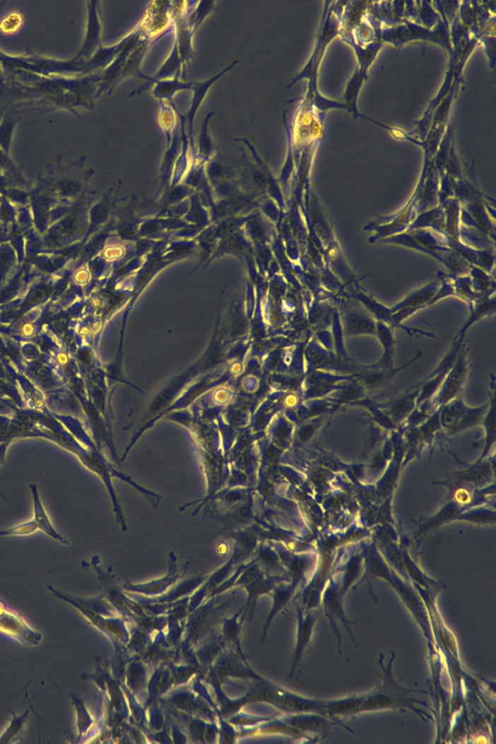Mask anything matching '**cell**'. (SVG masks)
I'll return each mask as SVG.
<instances>
[{
  "label": "cell",
  "mask_w": 496,
  "mask_h": 744,
  "mask_svg": "<svg viewBox=\"0 0 496 744\" xmlns=\"http://www.w3.org/2000/svg\"><path fill=\"white\" fill-rule=\"evenodd\" d=\"M395 655L391 658L388 666L383 664L381 660L380 665L382 668V683L379 687L374 691L370 692L365 695L350 697V698L338 699V701H328L326 704L324 714L330 715H350L360 714V712L376 711L383 709H409L418 714L429 715L418 709L416 704H425L424 702L418 701L413 696L416 691L407 689L401 685L391 675V664H393ZM430 718V717H429Z\"/></svg>",
  "instance_id": "1"
},
{
  "label": "cell",
  "mask_w": 496,
  "mask_h": 744,
  "mask_svg": "<svg viewBox=\"0 0 496 744\" xmlns=\"http://www.w3.org/2000/svg\"><path fill=\"white\" fill-rule=\"evenodd\" d=\"M376 40L383 44H390L401 48L409 42H430L443 47L450 54L453 53L451 43L450 25L447 20L442 19L432 30L422 27L411 20H404L394 27L380 28L375 30Z\"/></svg>",
  "instance_id": "2"
},
{
  "label": "cell",
  "mask_w": 496,
  "mask_h": 744,
  "mask_svg": "<svg viewBox=\"0 0 496 744\" xmlns=\"http://www.w3.org/2000/svg\"><path fill=\"white\" fill-rule=\"evenodd\" d=\"M239 62V61L232 62L228 66L224 68L223 70H221V72L218 73V74L213 76V77L210 78V79H208L207 81H203V82H194L191 90L193 93L192 100L190 102V106L189 108H188L187 113L185 114L184 116H182L181 112L177 111V116H179V119L184 122L185 132H187L188 140H189L193 158H195L196 153L194 134H193V124H194L196 114H197L198 110H199L201 105H202L203 99L207 96L211 85H213L216 81L220 79L222 76L225 75L227 72L230 71V70L233 69Z\"/></svg>",
  "instance_id": "3"
},
{
  "label": "cell",
  "mask_w": 496,
  "mask_h": 744,
  "mask_svg": "<svg viewBox=\"0 0 496 744\" xmlns=\"http://www.w3.org/2000/svg\"><path fill=\"white\" fill-rule=\"evenodd\" d=\"M31 492H33V500H34V518L33 521H28V523L20 524L9 530H4V531L0 532V536H22V535H30L35 532L36 530H42L45 533L49 535L54 539L61 542V544L68 545V541L64 537H62L61 534L57 533L54 530L53 524H51L48 515H47L46 511L44 510L43 506H42L40 498H39L37 489H36L35 485H30Z\"/></svg>",
  "instance_id": "4"
},
{
  "label": "cell",
  "mask_w": 496,
  "mask_h": 744,
  "mask_svg": "<svg viewBox=\"0 0 496 744\" xmlns=\"http://www.w3.org/2000/svg\"><path fill=\"white\" fill-rule=\"evenodd\" d=\"M142 28V36L146 40L151 42L166 33L170 28H174L170 2H153L148 8L147 13L140 22Z\"/></svg>",
  "instance_id": "5"
},
{
  "label": "cell",
  "mask_w": 496,
  "mask_h": 744,
  "mask_svg": "<svg viewBox=\"0 0 496 744\" xmlns=\"http://www.w3.org/2000/svg\"><path fill=\"white\" fill-rule=\"evenodd\" d=\"M194 82L182 81V78H174V79L158 81L150 83H146L143 87L133 91L131 95L141 94L148 88H151V93L159 101L173 102L175 95L179 91L192 90Z\"/></svg>",
  "instance_id": "6"
},
{
  "label": "cell",
  "mask_w": 496,
  "mask_h": 744,
  "mask_svg": "<svg viewBox=\"0 0 496 744\" xmlns=\"http://www.w3.org/2000/svg\"><path fill=\"white\" fill-rule=\"evenodd\" d=\"M344 310V327L347 335H376V324L362 309L348 305Z\"/></svg>",
  "instance_id": "7"
},
{
  "label": "cell",
  "mask_w": 496,
  "mask_h": 744,
  "mask_svg": "<svg viewBox=\"0 0 496 744\" xmlns=\"http://www.w3.org/2000/svg\"><path fill=\"white\" fill-rule=\"evenodd\" d=\"M367 79H369V71H365V70L361 69V68L357 67L356 71L354 72L351 79H350L348 83H347L346 93H344L343 102H342V103L346 106L347 111H348L355 119L362 117V119H367V121L372 122V119L360 113L357 107V100L358 98H359L360 91H361L362 85H364V83Z\"/></svg>",
  "instance_id": "8"
},
{
  "label": "cell",
  "mask_w": 496,
  "mask_h": 744,
  "mask_svg": "<svg viewBox=\"0 0 496 744\" xmlns=\"http://www.w3.org/2000/svg\"><path fill=\"white\" fill-rule=\"evenodd\" d=\"M213 114H215V112H211L203 119L199 138H198V145L196 147L193 164L206 165L211 158H215L218 155L215 153V143H213V137H211L210 133V121Z\"/></svg>",
  "instance_id": "9"
},
{
  "label": "cell",
  "mask_w": 496,
  "mask_h": 744,
  "mask_svg": "<svg viewBox=\"0 0 496 744\" xmlns=\"http://www.w3.org/2000/svg\"><path fill=\"white\" fill-rule=\"evenodd\" d=\"M184 65L182 64L179 47H177V42L175 40L173 48H172L168 59L162 65L158 72L150 78L148 83L158 82V81L174 79V78H181L182 75L184 74Z\"/></svg>",
  "instance_id": "10"
},
{
  "label": "cell",
  "mask_w": 496,
  "mask_h": 744,
  "mask_svg": "<svg viewBox=\"0 0 496 744\" xmlns=\"http://www.w3.org/2000/svg\"><path fill=\"white\" fill-rule=\"evenodd\" d=\"M474 304L473 307L471 309V314H470L468 320L464 324L461 330L459 331L456 338H459V336H463L464 333H466L467 330L475 322L478 320L481 319L484 316L490 315V313H495V295H492V297H481V299L477 300L476 302H472Z\"/></svg>",
  "instance_id": "11"
},
{
  "label": "cell",
  "mask_w": 496,
  "mask_h": 744,
  "mask_svg": "<svg viewBox=\"0 0 496 744\" xmlns=\"http://www.w3.org/2000/svg\"><path fill=\"white\" fill-rule=\"evenodd\" d=\"M315 621L316 618L312 615H307V618H302H302H300L299 636H297V644L296 652H295L294 664L293 667H292V670L295 669V666L299 662L300 658H301L305 646H307V643H309Z\"/></svg>",
  "instance_id": "12"
},
{
  "label": "cell",
  "mask_w": 496,
  "mask_h": 744,
  "mask_svg": "<svg viewBox=\"0 0 496 744\" xmlns=\"http://www.w3.org/2000/svg\"><path fill=\"white\" fill-rule=\"evenodd\" d=\"M432 2H418L417 15L415 23L422 27L432 30L439 23L441 16L432 6Z\"/></svg>",
  "instance_id": "13"
},
{
  "label": "cell",
  "mask_w": 496,
  "mask_h": 744,
  "mask_svg": "<svg viewBox=\"0 0 496 744\" xmlns=\"http://www.w3.org/2000/svg\"><path fill=\"white\" fill-rule=\"evenodd\" d=\"M290 721L297 729L310 731L323 729L329 723L327 720L324 719L319 715H316L314 712L312 714H310V712H307V714L297 715V716L292 718Z\"/></svg>",
  "instance_id": "14"
},
{
  "label": "cell",
  "mask_w": 496,
  "mask_h": 744,
  "mask_svg": "<svg viewBox=\"0 0 496 744\" xmlns=\"http://www.w3.org/2000/svg\"><path fill=\"white\" fill-rule=\"evenodd\" d=\"M12 715L13 718L11 721H10L9 727H7L6 731L0 737V743L17 741V738H20L23 730L25 729V725L27 724L28 711L25 712V714L20 715V716L15 714H12Z\"/></svg>",
  "instance_id": "15"
},
{
  "label": "cell",
  "mask_w": 496,
  "mask_h": 744,
  "mask_svg": "<svg viewBox=\"0 0 496 744\" xmlns=\"http://www.w3.org/2000/svg\"><path fill=\"white\" fill-rule=\"evenodd\" d=\"M73 704H74L76 711H77V730L79 731L80 735H82V733L85 732L88 726H90L91 721L90 715L85 711L82 699L73 698Z\"/></svg>",
  "instance_id": "16"
},
{
  "label": "cell",
  "mask_w": 496,
  "mask_h": 744,
  "mask_svg": "<svg viewBox=\"0 0 496 744\" xmlns=\"http://www.w3.org/2000/svg\"><path fill=\"white\" fill-rule=\"evenodd\" d=\"M252 589H262V586H261L260 584H258V586H253ZM258 592H259V591H257V590H256V591H255V590H254V591L252 592V596L254 597L255 595L259 594H258Z\"/></svg>",
  "instance_id": "17"
}]
</instances>
